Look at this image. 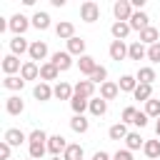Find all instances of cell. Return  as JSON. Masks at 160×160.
<instances>
[{
	"label": "cell",
	"instance_id": "cell-1",
	"mask_svg": "<svg viewBox=\"0 0 160 160\" xmlns=\"http://www.w3.org/2000/svg\"><path fill=\"white\" fill-rule=\"evenodd\" d=\"M48 132L45 130H32L30 135H28V145H30V158H35V160H40L42 155H45V150H48Z\"/></svg>",
	"mask_w": 160,
	"mask_h": 160
},
{
	"label": "cell",
	"instance_id": "cell-2",
	"mask_svg": "<svg viewBox=\"0 0 160 160\" xmlns=\"http://www.w3.org/2000/svg\"><path fill=\"white\" fill-rule=\"evenodd\" d=\"M80 18H82L85 22H95V20L100 18V5H98L95 0H85V2L80 5Z\"/></svg>",
	"mask_w": 160,
	"mask_h": 160
},
{
	"label": "cell",
	"instance_id": "cell-3",
	"mask_svg": "<svg viewBox=\"0 0 160 160\" xmlns=\"http://www.w3.org/2000/svg\"><path fill=\"white\" fill-rule=\"evenodd\" d=\"M112 12H115V20H122V22H130V18H132V5L128 2V0H118L115 5H112Z\"/></svg>",
	"mask_w": 160,
	"mask_h": 160
},
{
	"label": "cell",
	"instance_id": "cell-4",
	"mask_svg": "<svg viewBox=\"0 0 160 160\" xmlns=\"http://www.w3.org/2000/svg\"><path fill=\"white\" fill-rule=\"evenodd\" d=\"M2 140L10 145V148H18V145H22L25 140H28V135L20 130V128H10V130H5V135H2Z\"/></svg>",
	"mask_w": 160,
	"mask_h": 160
},
{
	"label": "cell",
	"instance_id": "cell-5",
	"mask_svg": "<svg viewBox=\"0 0 160 160\" xmlns=\"http://www.w3.org/2000/svg\"><path fill=\"white\" fill-rule=\"evenodd\" d=\"M68 145H70V142H68L62 135H52V138L48 140V150L52 152V158H60V155L68 150Z\"/></svg>",
	"mask_w": 160,
	"mask_h": 160
},
{
	"label": "cell",
	"instance_id": "cell-6",
	"mask_svg": "<svg viewBox=\"0 0 160 160\" xmlns=\"http://www.w3.org/2000/svg\"><path fill=\"white\" fill-rule=\"evenodd\" d=\"M28 28H30V20H28L22 12H15V15L10 18V30H12L15 35H22Z\"/></svg>",
	"mask_w": 160,
	"mask_h": 160
},
{
	"label": "cell",
	"instance_id": "cell-7",
	"mask_svg": "<svg viewBox=\"0 0 160 160\" xmlns=\"http://www.w3.org/2000/svg\"><path fill=\"white\" fill-rule=\"evenodd\" d=\"M130 28H135V30H145V28H150V18H148V12L145 10H135L132 12V18H130Z\"/></svg>",
	"mask_w": 160,
	"mask_h": 160
},
{
	"label": "cell",
	"instance_id": "cell-8",
	"mask_svg": "<svg viewBox=\"0 0 160 160\" xmlns=\"http://www.w3.org/2000/svg\"><path fill=\"white\" fill-rule=\"evenodd\" d=\"M92 92H95V82H92V80H78V82H75V95L92 100Z\"/></svg>",
	"mask_w": 160,
	"mask_h": 160
},
{
	"label": "cell",
	"instance_id": "cell-9",
	"mask_svg": "<svg viewBox=\"0 0 160 160\" xmlns=\"http://www.w3.org/2000/svg\"><path fill=\"white\" fill-rule=\"evenodd\" d=\"M52 95H55L58 100H72V95H75V88H72L70 82H58V85L52 88Z\"/></svg>",
	"mask_w": 160,
	"mask_h": 160
},
{
	"label": "cell",
	"instance_id": "cell-10",
	"mask_svg": "<svg viewBox=\"0 0 160 160\" xmlns=\"http://www.w3.org/2000/svg\"><path fill=\"white\" fill-rule=\"evenodd\" d=\"M55 32H58L60 40H72V38H75V25H72L70 20H62V22H58Z\"/></svg>",
	"mask_w": 160,
	"mask_h": 160
},
{
	"label": "cell",
	"instance_id": "cell-11",
	"mask_svg": "<svg viewBox=\"0 0 160 160\" xmlns=\"http://www.w3.org/2000/svg\"><path fill=\"white\" fill-rule=\"evenodd\" d=\"M50 62H52L58 70H68V68L72 65V60H70V52H68V50H65V52H60V50H58V52H52Z\"/></svg>",
	"mask_w": 160,
	"mask_h": 160
},
{
	"label": "cell",
	"instance_id": "cell-12",
	"mask_svg": "<svg viewBox=\"0 0 160 160\" xmlns=\"http://www.w3.org/2000/svg\"><path fill=\"white\" fill-rule=\"evenodd\" d=\"M20 68H22V65H20L18 55H12V52H10V55H5V58H2V72H5V78H8V75H12V72H18Z\"/></svg>",
	"mask_w": 160,
	"mask_h": 160
},
{
	"label": "cell",
	"instance_id": "cell-13",
	"mask_svg": "<svg viewBox=\"0 0 160 160\" xmlns=\"http://www.w3.org/2000/svg\"><path fill=\"white\" fill-rule=\"evenodd\" d=\"M78 68H80L82 75H92V72L98 70V60H95L92 55H82V58L78 60Z\"/></svg>",
	"mask_w": 160,
	"mask_h": 160
},
{
	"label": "cell",
	"instance_id": "cell-14",
	"mask_svg": "<svg viewBox=\"0 0 160 160\" xmlns=\"http://www.w3.org/2000/svg\"><path fill=\"white\" fill-rule=\"evenodd\" d=\"M130 30H132V28H130V22H122V20H115V22H112V28H110V32H112V38H115V40H125Z\"/></svg>",
	"mask_w": 160,
	"mask_h": 160
},
{
	"label": "cell",
	"instance_id": "cell-15",
	"mask_svg": "<svg viewBox=\"0 0 160 160\" xmlns=\"http://www.w3.org/2000/svg\"><path fill=\"white\" fill-rule=\"evenodd\" d=\"M45 55H48V45H45L42 40L30 42V60H32V62H35V60H45Z\"/></svg>",
	"mask_w": 160,
	"mask_h": 160
},
{
	"label": "cell",
	"instance_id": "cell-16",
	"mask_svg": "<svg viewBox=\"0 0 160 160\" xmlns=\"http://www.w3.org/2000/svg\"><path fill=\"white\" fill-rule=\"evenodd\" d=\"M38 75H40V68H38V62H32V60L22 62V68H20V78H22V80H35Z\"/></svg>",
	"mask_w": 160,
	"mask_h": 160
},
{
	"label": "cell",
	"instance_id": "cell-17",
	"mask_svg": "<svg viewBox=\"0 0 160 160\" xmlns=\"http://www.w3.org/2000/svg\"><path fill=\"white\" fill-rule=\"evenodd\" d=\"M32 95H35V100H40V102H45V100H50L52 98V88L48 85V82H38L35 88H32Z\"/></svg>",
	"mask_w": 160,
	"mask_h": 160
},
{
	"label": "cell",
	"instance_id": "cell-18",
	"mask_svg": "<svg viewBox=\"0 0 160 160\" xmlns=\"http://www.w3.org/2000/svg\"><path fill=\"white\" fill-rule=\"evenodd\" d=\"M118 92H120L118 82H110V80H105V82L100 85V98H102V100H115V98H118Z\"/></svg>",
	"mask_w": 160,
	"mask_h": 160
},
{
	"label": "cell",
	"instance_id": "cell-19",
	"mask_svg": "<svg viewBox=\"0 0 160 160\" xmlns=\"http://www.w3.org/2000/svg\"><path fill=\"white\" fill-rule=\"evenodd\" d=\"M140 42H142V45H145V42H148V45L160 42V30H158V28H152V25H150V28H145V30L140 32Z\"/></svg>",
	"mask_w": 160,
	"mask_h": 160
},
{
	"label": "cell",
	"instance_id": "cell-20",
	"mask_svg": "<svg viewBox=\"0 0 160 160\" xmlns=\"http://www.w3.org/2000/svg\"><path fill=\"white\" fill-rule=\"evenodd\" d=\"M10 50H12V55H22V52H30V45L22 35H15L10 40Z\"/></svg>",
	"mask_w": 160,
	"mask_h": 160
},
{
	"label": "cell",
	"instance_id": "cell-21",
	"mask_svg": "<svg viewBox=\"0 0 160 160\" xmlns=\"http://www.w3.org/2000/svg\"><path fill=\"white\" fill-rule=\"evenodd\" d=\"M5 110H8L10 115H20V112L25 110V102L20 100V95H10L8 102H5Z\"/></svg>",
	"mask_w": 160,
	"mask_h": 160
},
{
	"label": "cell",
	"instance_id": "cell-22",
	"mask_svg": "<svg viewBox=\"0 0 160 160\" xmlns=\"http://www.w3.org/2000/svg\"><path fill=\"white\" fill-rule=\"evenodd\" d=\"M125 55H128V45L122 40H112L110 42V58L112 60H122Z\"/></svg>",
	"mask_w": 160,
	"mask_h": 160
},
{
	"label": "cell",
	"instance_id": "cell-23",
	"mask_svg": "<svg viewBox=\"0 0 160 160\" xmlns=\"http://www.w3.org/2000/svg\"><path fill=\"white\" fill-rule=\"evenodd\" d=\"M68 52H70V55H80V58H82V55H85V40H82V38H78V35H75L72 40H68Z\"/></svg>",
	"mask_w": 160,
	"mask_h": 160
},
{
	"label": "cell",
	"instance_id": "cell-24",
	"mask_svg": "<svg viewBox=\"0 0 160 160\" xmlns=\"http://www.w3.org/2000/svg\"><path fill=\"white\" fill-rule=\"evenodd\" d=\"M58 72H60V70H58V68H55L50 60L40 65V78H42V82H48V80H55V78H58Z\"/></svg>",
	"mask_w": 160,
	"mask_h": 160
},
{
	"label": "cell",
	"instance_id": "cell-25",
	"mask_svg": "<svg viewBox=\"0 0 160 160\" xmlns=\"http://www.w3.org/2000/svg\"><path fill=\"white\" fill-rule=\"evenodd\" d=\"M132 98H135V100H140V102H148V100L152 98V85H142V82H138V88H135Z\"/></svg>",
	"mask_w": 160,
	"mask_h": 160
},
{
	"label": "cell",
	"instance_id": "cell-26",
	"mask_svg": "<svg viewBox=\"0 0 160 160\" xmlns=\"http://www.w3.org/2000/svg\"><path fill=\"white\" fill-rule=\"evenodd\" d=\"M70 108H72V112H75V115H82V112L90 108V100H88V98H80V95H72Z\"/></svg>",
	"mask_w": 160,
	"mask_h": 160
},
{
	"label": "cell",
	"instance_id": "cell-27",
	"mask_svg": "<svg viewBox=\"0 0 160 160\" xmlns=\"http://www.w3.org/2000/svg\"><path fill=\"white\" fill-rule=\"evenodd\" d=\"M142 150H145V155L150 160H160V140H145Z\"/></svg>",
	"mask_w": 160,
	"mask_h": 160
},
{
	"label": "cell",
	"instance_id": "cell-28",
	"mask_svg": "<svg viewBox=\"0 0 160 160\" xmlns=\"http://www.w3.org/2000/svg\"><path fill=\"white\" fill-rule=\"evenodd\" d=\"M128 55H130V60H142V58L148 55V50H145V45H142L140 40H135V42L128 48Z\"/></svg>",
	"mask_w": 160,
	"mask_h": 160
},
{
	"label": "cell",
	"instance_id": "cell-29",
	"mask_svg": "<svg viewBox=\"0 0 160 160\" xmlns=\"http://www.w3.org/2000/svg\"><path fill=\"white\" fill-rule=\"evenodd\" d=\"M118 88H120L122 92H135V88H138V78H135V75H122L120 82H118Z\"/></svg>",
	"mask_w": 160,
	"mask_h": 160
},
{
	"label": "cell",
	"instance_id": "cell-30",
	"mask_svg": "<svg viewBox=\"0 0 160 160\" xmlns=\"http://www.w3.org/2000/svg\"><path fill=\"white\" fill-rule=\"evenodd\" d=\"M32 25H35L38 30H48V28H50V15L42 12V10H38V12L32 15Z\"/></svg>",
	"mask_w": 160,
	"mask_h": 160
},
{
	"label": "cell",
	"instance_id": "cell-31",
	"mask_svg": "<svg viewBox=\"0 0 160 160\" xmlns=\"http://www.w3.org/2000/svg\"><path fill=\"white\" fill-rule=\"evenodd\" d=\"M135 78H138V82H142V85H152V80H155V68H140Z\"/></svg>",
	"mask_w": 160,
	"mask_h": 160
},
{
	"label": "cell",
	"instance_id": "cell-32",
	"mask_svg": "<svg viewBox=\"0 0 160 160\" xmlns=\"http://www.w3.org/2000/svg\"><path fill=\"white\" fill-rule=\"evenodd\" d=\"M110 140H125L128 138V128H125V122H115L112 128H110Z\"/></svg>",
	"mask_w": 160,
	"mask_h": 160
},
{
	"label": "cell",
	"instance_id": "cell-33",
	"mask_svg": "<svg viewBox=\"0 0 160 160\" xmlns=\"http://www.w3.org/2000/svg\"><path fill=\"white\" fill-rule=\"evenodd\" d=\"M105 110H108V100H102V98H92L90 100V112L92 115H105Z\"/></svg>",
	"mask_w": 160,
	"mask_h": 160
},
{
	"label": "cell",
	"instance_id": "cell-34",
	"mask_svg": "<svg viewBox=\"0 0 160 160\" xmlns=\"http://www.w3.org/2000/svg\"><path fill=\"white\" fill-rule=\"evenodd\" d=\"M62 160H82V148L80 145H68V150L62 152Z\"/></svg>",
	"mask_w": 160,
	"mask_h": 160
},
{
	"label": "cell",
	"instance_id": "cell-35",
	"mask_svg": "<svg viewBox=\"0 0 160 160\" xmlns=\"http://www.w3.org/2000/svg\"><path fill=\"white\" fill-rule=\"evenodd\" d=\"M125 145H128V150H138L140 145H145V140L140 138V132H128V138H125Z\"/></svg>",
	"mask_w": 160,
	"mask_h": 160
},
{
	"label": "cell",
	"instance_id": "cell-36",
	"mask_svg": "<svg viewBox=\"0 0 160 160\" xmlns=\"http://www.w3.org/2000/svg\"><path fill=\"white\" fill-rule=\"evenodd\" d=\"M145 115H148V118H160V100L150 98V100L145 102Z\"/></svg>",
	"mask_w": 160,
	"mask_h": 160
},
{
	"label": "cell",
	"instance_id": "cell-37",
	"mask_svg": "<svg viewBox=\"0 0 160 160\" xmlns=\"http://www.w3.org/2000/svg\"><path fill=\"white\" fill-rule=\"evenodd\" d=\"M2 85H5L8 90H22L25 80H22V78H15V75H8V78L2 80Z\"/></svg>",
	"mask_w": 160,
	"mask_h": 160
},
{
	"label": "cell",
	"instance_id": "cell-38",
	"mask_svg": "<svg viewBox=\"0 0 160 160\" xmlns=\"http://www.w3.org/2000/svg\"><path fill=\"white\" fill-rule=\"evenodd\" d=\"M70 128H72L75 132H85V130H88V120H85V115H72Z\"/></svg>",
	"mask_w": 160,
	"mask_h": 160
},
{
	"label": "cell",
	"instance_id": "cell-39",
	"mask_svg": "<svg viewBox=\"0 0 160 160\" xmlns=\"http://www.w3.org/2000/svg\"><path fill=\"white\" fill-rule=\"evenodd\" d=\"M138 108H132V105H128L125 110H122V122H135V118H138Z\"/></svg>",
	"mask_w": 160,
	"mask_h": 160
},
{
	"label": "cell",
	"instance_id": "cell-40",
	"mask_svg": "<svg viewBox=\"0 0 160 160\" xmlns=\"http://www.w3.org/2000/svg\"><path fill=\"white\" fill-rule=\"evenodd\" d=\"M105 78H108V70H105L102 65H98V70H95V72L90 75V80H92V82H100V85L105 82Z\"/></svg>",
	"mask_w": 160,
	"mask_h": 160
},
{
	"label": "cell",
	"instance_id": "cell-41",
	"mask_svg": "<svg viewBox=\"0 0 160 160\" xmlns=\"http://www.w3.org/2000/svg\"><path fill=\"white\" fill-rule=\"evenodd\" d=\"M148 58H150L152 62H160V42H155V45L148 48Z\"/></svg>",
	"mask_w": 160,
	"mask_h": 160
},
{
	"label": "cell",
	"instance_id": "cell-42",
	"mask_svg": "<svg viewBox=\"0 0 160 160\" xmlns=\"http://www.w3.org/2000/svg\"><path fill=\"white\" fill-rule=\"evenodd\" d=\"M10 150H12V148L2 140V142H0V160H10Z\"/></svg>",
	"mask_w": 160,
	"mask_h": 160
},
{
	"label": "cell",
	"instance_id": "cell-43",
	"mask_svg": "<svg viewBox=\"0 0 160 160\" xmlns=\"http://www.w3.org/2000/svg\"><path fill=\"white\" fill-rule=\"evenodd\" d=\"M132 125H138V128H145L148 125V115H145V110L142 112H138V118H135V122Z\"/></svg>",
	"mask_w": 160,
	"mask_h": 160
},
{
	"label": "cell",
	"instance_id": "cell-44",
	"mask_svg": "<svg viewBox=\"0 0 160 160\" xmlns=\"http://www.w3.org/2000/svg\"><path fill=\"white\" fill-rule=\"evenodd\" d=\"M112 160H132V155H130V150H118L112 155Z\"/></svg>",
	"mask_w": 160,
	"mask_h": 160
},
{
	"label": "cell",
	"instance_id": "cell-45",
	"mask_svg": "<svg viewBox=\"0 0 160 160\" xmlns=\"http://www.w3.org/2000/svg\"><path fill=\"white\" fill-rule=\"evenodd\" d=\"M92 160H110V155H108L105 150H98V152L92 155Z\"/></svg>",
	"mask_w": 160,
	"mask_h": 160
},
{
	"label": "cell",
	"instance_id": "cell-46",
	"mask_svg": "<svg viewBox=\"0 0 160 160\" xmlns=\"http://www.w3.org/2000/svg\"><path fill=\"white\" fill-rule=\"evenodd\" d=\"M155 135L160 138V118H158V122H155Z\"/></svg>",
	"mask_w": 160,
	"mask_h": 160
},
{
	"label": "cell",
	"instance_id": "cell-47",
	"mask_svg": "<svg viewBox=\"0 0 160 160\" xmlns=\"http://www.w3.org/2000/svg\"><path fill=\"white\" fill-rule=\"evenodd\" d=\"M52 160H62V155H60V158H52Z\"/></svg>",
	"mask_w": 160,
	"mask_h": 160
},
{
	"label": "cell",
	"instance_id": "cell-48",
	"mask_svg": "<svg viewBox=\"0 0 160 160\" xmlns=\"http://www.w3.org/2000/svg\"><path fill=\"white\" fill-rule=\"evenodd\" d=\"M28 160H35V158H28Z\"/></svg>",
	"mask_w": 160,
	"mask_h": 160
}]
</instances>
